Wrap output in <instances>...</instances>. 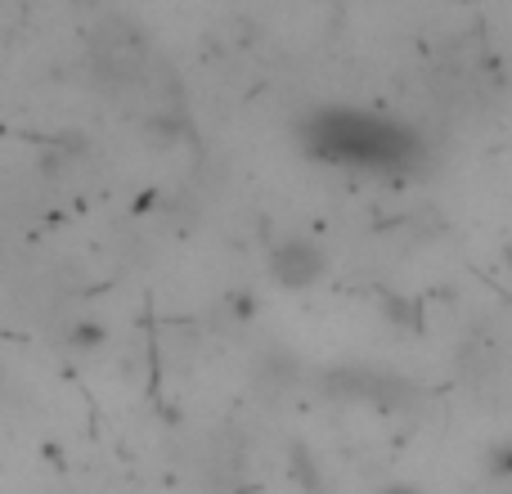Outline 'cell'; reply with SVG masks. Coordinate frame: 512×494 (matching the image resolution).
Returning <instances> with one entry per match:
<instances>
[{
  "label": "cell",
  "mask_w": 512,
  "mask_h": 494,
  "mask_svg": "<svg viewBox=\"0 0 512 494\" xmlns=\"http://www.w3.org/2000/svg\"><path fill=\"white\" fill-rule=\"evenodd\" d=\"M382 494H418V490H414V486H387Z\"/></svg>",
  "instance_id": "277c9868"
},
{
  "label": "cell",
  "mask_w": 512,
  "mask_h": 494,
  "mask_svg": "<svg viewBox=\"0 0 512 494\" xmlns=\"http://www.w3.org/2000/svg\"><path fill=\"white\" fill-rule=\"evenodd\" d=\"M144 59H149V45H144V36L135 32V27L126 23H104L95 32V63L104 68V77H140L144 72Z\"/></svg>",
  "instance_id": "6da1fadb"
},
{
  "label": "cell",
  "mask_w": 512,
  "mask_h": 494,
  "mask_svg": "<svg viewBox=\"0 0 512 494\" xmlns=\"http://www.w3.org/2000/svg\"><path fill=\"white\" fill-rule=\"evenodd\" d=\"M68 342H72V346H81V351H86V346H99V342H104V328H95V324H77V328L68 333Z\"/></svg>",
  "instance_id": "3957f363"
},
{
  "label": "cell",
  "mask_w": 512,
  "mask_h": 494,
  "mask_svg": "<svg viewBox=\"0 0 512 494\" xmlns=\"http://www.w3.org/2000/svg\"><path fill=\"white\" fill-rule=\"evenodd\" d=\"M270 274L283 283V288H310V283L324 274V252L306 239H292V243L274 247Z\"/></svg>",
  "instance_id": "7a4b0ae2"
}]
</instances>
